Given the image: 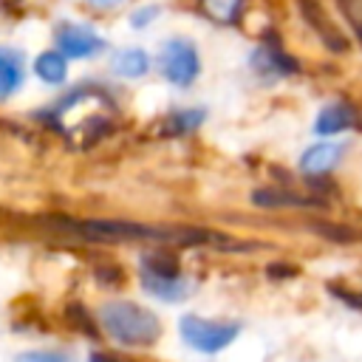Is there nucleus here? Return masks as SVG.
<instances>
[{
	"label": "nucleus",
	"instance_id": "obj_18",
	"mask_svg": "<svg viewBox=\"0 0 362 362\" xmlns=\"http://www.w3.org/2000/svg\"><path fill=\"white\" fill-rule=\"evenodd\" d=\"M158 14H161L158 6H144V8H139V11L130 17V25H133V28H144V25H147L150 20H156Z\"/></svg>",
	"mask_w": 362,
	"mask_h": 362
},
{
	"label": "nucleus",
	"instance_id": "obj_11",
	"mask_svg": "<svg viewBox=\"0 0 362 362\" xmlns=\"http://www.w3.org/2000/svg\"><path fill=\"white\" fill-rule=\"evenodd\" d=\"M252 65L257 74L263 76H286V74H294L297 71V62L280 51V48H272V45H263L252 54Z\"/></svg>",
	"mask_w": 362,
	"mask_h": 362
},
{
	"label": "nucleus",
	"instance_id": "obj_4",
	"mask_svg": "<svg viewBox=\"0 0 362 362\" xmlns=\"http://www.w3.org/2000/svg\"><path fill=\"white\" fill-rule=\"evenodd\" d=\"M158 71L161 76L175 85V88H189L198 79L201 71V59H198V48L184 40V37H173L161 45L158 51Z\"/></svg>",
	"mask_w": 362,
	"mask_h": 362
},
{
	"label": "nucleus",
	"instance_id": "obj_5",
	"mask_svg": "<svg viewBox=\"0 0 362 362\" xmlns=\"http://www.w3.org/2000/svg\"><path fill=\"white\" fill-rule=\"evenodd\" d=\"M54 40H57V51L68 59H88L105 51V40L82 23H59Z\"/></svg>",
	"mask_w": 362,
	"mask_h": 362
},
{
	"label": "nucleus",
	"instance_id": "obj_6",
	"mask_svg": "<svg viewBox=\"0 0 362 362\" xmlns=\"http://www.w3.org/2000/svg\"><path fill=\"white\" fill-rule=\"evenodd\" d=\"M139 283L150 297L161 303H181L192 291V280L184 272H173V274H141L139 272Z\"/></svg>",
	"mask_w": 362,
	"mask_h": 362
},
{
	"label": "nucleus",
	"instance_id": "obj_3",
	"mask_svg": "<svg viewBox=\"0 0 362 362\" xmlns=\"http://www.w3.org/2000/svg\"><path fill=\"white\" fill-rule=\"evenodd\" d=\"M240 334V322L235 320H215L201 314H181L178 317V337L187 348L198 354H221L229 348Z\"/></svg>",
	"mask_w": 362,
	"mask_h": 362
},
{
	"label": "nucleus",
	"instance_id": "obj_12",
	"mask_svg": "<svg viewBox=\"0 0 362 362\" xmlns=\"http://www.w3.org/2000/svg\"><path fill=\"white\" fill-rule=\"evenodd\" d=\"M300 6H303V17L311 23V28H317L320 31V37H322V42L331 48V51H345L348 48V42H345V37L328 23V17H325V11L314 3V0H300Z\"/></svg>",
	"mask_w": 362,
	"mask_h": 362
},
{
	"label": "nucleus",
	"instance_id": "obj_20",
	"mask_svg": "<svg viewBox=\"0 0 362 362\" xmlns=\"http://www.w3.org/2000/svg\"><path fill=\"white\" fill-rule=\"evenodd\" d=\"M90 3H96V6H119L122 0H90Z\"/></svg>",
	"mask_w": 362,
	"mask_h": 362
},
{
	"label": "nucleus",
	"instance_id": "obj_1",
	"mask_svg": "<svg viewBox=\"0 0 362 362\" xmlns=\"http://www.w3.org/2000/svg\"><path fill=\"white\" fill-rule=\"evenodd\" d=\"M48 223L65 235L88 243H141V246H240L229 235H218L189 223H141L122 218H65L54 215Z\"/></svg>",
	"mask_w": 362,
	"mask_h": 362
},
{
	"label": "nucleus",
	"instance_id": "obj_13",
	"mask_svg": "<svg viewBox=\"0 0 362 362\" xmlns=\"http://www.w3.org/2000/svg\"><path fill=\"white\" fill-rule=\"evenodd\" d=\"M110 68L113 74L119 76H127V79H136V76H144L150 71V57L144 48H119L113 57H110Z\"/></svg>",
	"mask_w": 362,
	"mask_h": 362
},
{
	"label": "nucleus",
	"instance_id": "obj_14",
	"mask_svg": "<svg viewBox=\"0 0 362 362\" xmlns=\"http://www.w3.org/2000/svg\"><path fill=\"white\" fill-rule=\"evenodd\" d=\"M34 74L48 85H59L68 76V59L59 51H42L34 59Z\"/></svg>",
	"mask_w": 362,
	"mask_h": 362
},
{
	"label": "nucleus",
	"instance_id": "obj_17",
	"mask_svg": "<svg viewBox=\"0 0 362 362\" xmlns=\"http://www.w3.org/2000/svg\"><path fill=\"white\" fill-rule=\"evenodd\" d=\"M14 362H74V356L57 348H31V351L17 354Z\"/></svg>",
	"mask_w": 362,
	"mask_h": 362
},
{
	"label": "nucleus",
	"instance_id": "obj_9",
	"mask_svg": "<svg viewBox=\"0 0 362 362\" xmlns=\"http://www.w3.org/2000/svg\"><path fill=\"white\" fill-rule=\"evenodd\" d=\"M25 79V59L23 51L11 45H0V102L14 96Z\"/></svg>",
	"mask_w": 362,
	"mask_h": 362
},
{
	"label": "nucleus",
	"instance_id": "obj_2",
	"mask_svg": "<svg viewBox=\"0 0 362 362\" xmlns=\"http://www.w3.org/2000/svg\"><path fill=\"white\" fill-rule=\"evenodd\" d=\"M96 322L105 331V337L133 351L150 348L161 337V320L156 317V311H150L136 300H119V297L105 300L96 308Z\"/></svg>",
	"mask_w": 362,
	"mask_h": 362
},
{
	"label": "nucleus",
	"instance_id": "obj_15",
	"mask_svg": "<svg viewBox=\"0 0 362 362\" xmlns=\"http://www.w3.org/2000/svg\"><path fill=\"white\" fill-rule=\"evenodd\" d=\"M243 3H246V0H198L201 14H206L209 20L221 23V25L238 23V17H240V11H243Z\"/></svg>",
	"mask_w": 362,
	"mask_h": 362
},
{
	"label": "nucleus",
	"instance_id": "obj_10",
	"mask_svg": "<svg viewBox=\"0 0 362 362\" xmlns=\"http://www.w3.org/2000/svg\"><path fill=\"white\" fill-rule=\"evenodd\" d=\"M252 201L257 206H266V209H303V206H322L320 201L308 198V195H300V192H291V189H280V187H266V189H257L252 195Z\"/></svg>",
	"mask_w": 362,
	"mask_h": 362
},
{
	"label": "nucleus",
	"instance_id": "obj_19",
	"mask_svg": "<svg viewBox=\"0 0 362 362\" xmlns=\"http://www.w3.org/2000/svg\"><path fill=\"white\" fill-rule=\"evenodd\" d=\"M88 362H116V359H110V356H105V354H90Z\"/></svg>",
	"mask_w": 362,
	"mask_h": 362
},
{
	"label": "nucleus",
	"instance_id": "obj_7",
	"mask_svg": "<svg viewBox=\"0 0 362 362\" xmlns=\"http://www.w3.org/2000/svg\"><path fill=\"white\" fill-rule=\"evenodd\" d=\"M342 153H345V144H339V141H331V139L328 141H317L308 150H303L300 170L305 175H325L342 161Z\"/></svg>",
	"mask_w": 362,
	"mask_h": 362
},
{
	"label": "nucleus",
	"instance_id": "obj_16",
	"mask_svg": "<svg viewBox=\"0 0 362 362\" xmlns=\"http://www.w3.org/2000/svg\"><path fill=\"white\" fill-rule=\"evenodd\" d=\"M204 110H173L170 116H167V122H164V130L170 133V136H181V133H189V130H195L201 122H204Z\"/></svg>",
	"mask_w": 362,
	"mask_h": 362
},
{
	"label": "nucleus",
	"instance_id": "obj_8",
	"mask_svg": "<svg viewBox=\"0 0 362 362\" xmlns=\"http://www.w3.org/2000/svg\"><path fill=\"white\" fill-rule=\"evenodd\" d=\"M354 124H356V107L348 102H331L317 113L314 133L317 136H337V133L351 130Z\"/></svg>",
	"mask_w": 362,
	"mask_h": 362
}]
</instances>
